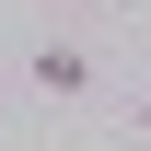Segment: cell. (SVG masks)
<instances>
[{
  "mask_svg": "<svg viewBox=\"0 0 151 151\" xmlns=\"http://www.w3.org/2000/svg\"><path fill=\"white\" fill-rule=\"evenodd\" d=\"M139 128H151V93H139Z\"/></svg>",
  "mask_w": 151,
  "mask_h": 151,
  "instance_id": "cell-2",
  "label": "cell"
},
{
  "mask_svg": "<svg viewBox=\"0 0 151 151\" xmlns=\"http://www.w3.org/2000/svg\"><path fill=\"white\" fill-rule=\"evenodd\" d=\"M93 81H105V58H93V47H70V35H47V47H35V93H47V105H81Z\"/></svg>",
  "mask_w": 151,
  "mask_h": 151,
  "instance_id": "cell-1",
  "label": "cell"
},
{
  "mask_svg": "<svg viewBox=\"0 0 151 151\" xmlns=\"http://www.w3.org/2000/svg\"><path fill=\"white\" fill-rule=\"evenodd\" d=\"M93 12H116V0H93Z\"/></svg>",
  "mask_w": 151,
  "mask_h": 151,
  "instance_id": "cell-3",
  "label": "cell"
}]
</instances>
